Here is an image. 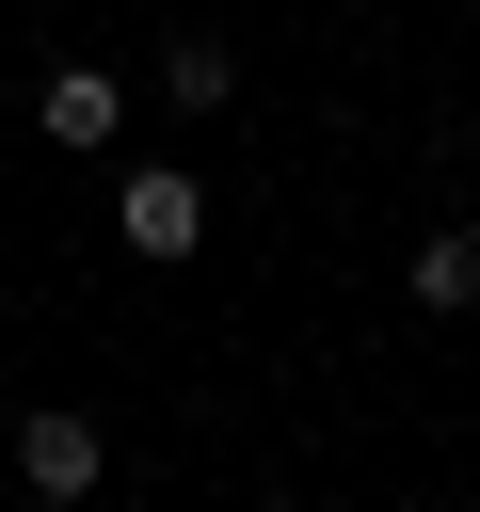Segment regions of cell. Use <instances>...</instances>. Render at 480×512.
<instances>
[{"mask_svg":"<svg viewBox=\"0 0 480 512\" xmlns=\"http://www.w3.org/2000/svg\"><path fill=\"white\" fill-rule=\"evenodd\" d=\"M112 224H128V256H192V240H208V192H192L176 160H144V176L112 192Z\"/></svg>","mask_w":480,"mask_h":512,"instance_id":"6da1fadb","label":"cell"},{"mask_svg":"<svg viewBox=\"0 0 480 512\" xmlns=\"http://www.w3.org/2000/svg\"><path fill=\"white\" fill-rule=\"evenodd\" d=\"M16 480H32V496H96V416L32 400V416H16Z\"/></svg>","mask_w":480,"mask_h":512,"instance_id":"7a4b0ae2","label":"cell"},{"mask_svg":"<svg viewBox=\"0 0 480 512\" xmlns=\"http://www.w3.org/2000/svg\"><path fill=\"white\" fill-rule=\"evenodd\" d=\"M48 144H112V80H96V64L48 80Z\"/></svg>","mask_w":480,"mask_h":512,"instance_id":"3957f363","label":"cell"},{"mask_svg":"<svg viewBox=\"0 0 480 512\" xmlns=\"http://www.w3.org/2000/svg\"><path fill=\"white\" fill-rule=\"evenodd\" d=\"M416 304L464 320V304H480V240H416Z\"/></svg>","mask_w":480,"mask_h":512,"instance_id":"277c9868","label":"cell"},{"mask_svg":"<svg viewBox=\"0 0 480 512\" xmlns=\"http://www.w3.org/2000/svg\"><path fill=\"white\" fill-rule=\"evenodd\" d=\"M272 512H288V496H272Z\"/></svg>","mask_w":480,"mask_h":512,"instance_id":"5b68a950","label":"cell"}]
</instances>
